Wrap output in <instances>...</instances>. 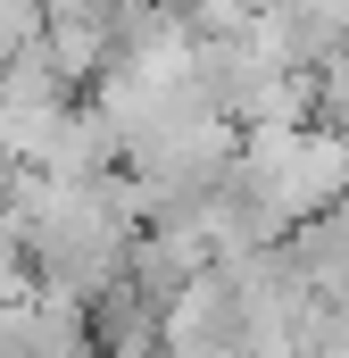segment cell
<instances>
[{
    "label": "cell",
    "instance_id": "obj_1",
    "mask_svg": "<svg viewBox=\"0 0 349 358\" xmlns=\"http://www.w3.org/2000/svg\"><path fill=\"white\" fill-rule=\"evenodd\" d=\"M316 125H333V134L349 142V50L316 67Z\"/></svg>",
    "mask_w": 349,
    "mask_h": 358
}]
</instances>
